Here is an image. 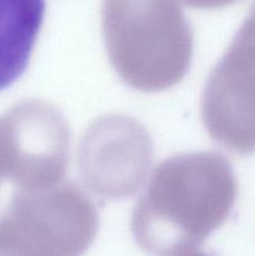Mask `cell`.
<instances>
[{
  "instance_id": "8992f818",
  "label": "cell",
  "mask_w": 255,
  "mask_h": 256,
  "mask_svg": "<svg viewBox=\"0 0 255 256\" xmlns=\"http://www.w3.org/2000/svg\"><path fill=\"white\" fill-rule=\"evenodd\" d=\"M8 168L26 192L56 186L69 155V129L59 110L44 102L18 106L6 125Z\"/></svg>"
},
{
  "instance_id": "3957f363",
  "label": "cell",
  "mask_w": 255,
  "mask_h": 256,
  "mask_svg": "<svg viewBox=\"0 0 255 256\" xmlns=\"http://www.w3.org/2000/svg\"><path fill=\"white\" fill-rule=\"evenodd\" d=\"M96 232V209L76 185L26 192L0 222V256H82Z\"/></svg>"
},
{
  "instance_id": "9c48e42d",
  "label": "cell",
  "mask_w": 255,
  "mask_h": 256,
  "mask_svg": "<svg viewBox=\"0 0 255 256\" xmlns=\"http://www.w3.org/2000/svg\"><path fill=\"white\" fill-rule=\"evenodd\" d=\"M178 256H208L205 254H202V252H184V254L182 255H178Z\"/></svg>"
},
{
  "instance_id": "7a4b0ae2",
  "label": "cell",
  "mask_w": 255,
  "mask_h": 256,
  "mask_svg": "<svg viewBox=\"0 0 255 256\" xmlns=\"http://www.w3.org/2000/svg\"><path fill=\"white\" fill-rule=\"evenodd\" d=\"M102 29L119 76L144 92L182 82L192 56V32L178 0H104Z\"/></svg>"
},
{
  "instance_id": "52a82bcc",
  "label": "cell",
  "mask_w": 255,
  "mask_h": 256,
  "mask_svg": "<svg viewBox=\"0 0 255 256\" xmlns=\"http://www.w3.org/2000/svg\"><path fill=\"white\" fill-rule=\"evenodd\" d=\"M45 14V0H0V92L29 62Z\"/></svg>"
},
{
  "instance_id": "5b68a950",
  "label": "cell",
  "mask_w": 255,
  "mask_h": 256,
  "mask_svg": "<svg viewBox=\"0 0 255 256\" xmlns=\"http://www.w3.org/2000/svg\"><path fill=\"white\" fill-rule=\"evenodd\" d=\"M152 160V145L144 128L129 116L96 120L82 139L79 169L90 190L109 199L134 194Z\"/></svg>"
},
{
  "instance_id": "ba28073f",
  "label": "cell",
  "mask_w": 255,
  "mask_h": 256,
  "mask_svg": "<svg viewBox=\"0 0 255 256\" xmlns=\"http://www.w3.org/2000/svg\"><path fill=\"white\" fill-rule=\"evenodd\" d=\"M186 5L196 9H216L226 6L236 0H182Z\"/></svg>"
},
{
  "instance_id": "6da1fadb",
  "label": "cell",
  "mask_w": 255,
  "mask_h": 256,
  "mask_svg": "<svg viewBox=\"0 0 255 256\" xmlns=\"http://www.w3.org/2000/svg\"><path fill=\"white\" fill-rule=\"evenodd\" d=\"M236 192L222 155L200 152L170 158L154 170L135 206L132 235L154 256L192 252L228 219Z\"/></svg>"
},
{
  "instance_id": "277c9868",
  "label": "cell",
  "mask_w": 255,
  "mask_h": 256,
  "mask_svg": "<svg viewBox=\"0 0 255 256\" xmlns=\"http://www.w3.org/2000/svg\"><path fill=\"white\" fill-rule=\"evenodd\" d=\"M202 116L210 136L226 149L255 152V9L210 72Z\"/></svg>"
}]
</instances>
